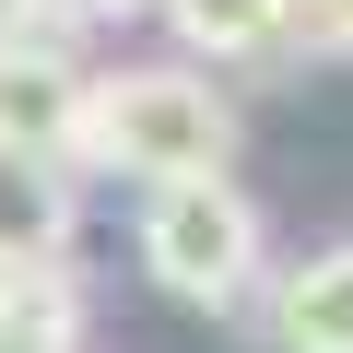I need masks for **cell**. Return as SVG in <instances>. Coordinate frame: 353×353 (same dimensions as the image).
<instances>
[{"label":"cell","mask_w":353,"mask_h":353,"mask_svg":"<svg viewBox=\"0 0 353 353\" xmlns=\"http://www.w3.org/2000/svg\"><path fill=\"white\" fill-rule=\"evenodd\" d=\"M71 165L141 176V189H189V176H224V165H236V106H224V94H212V71H189V59L83 71Z\"/></svg>","instance_id":"cell-1"},{"label":"cell","mask_w":353,"mask_h":353,"mask_svg":"<svg viewBox=\"0 0 353 353\" xmlns=\"http://www.w3.org/2000/svg\"><path fill=\"white\" fill-rule=\"evenodd\" d=\"M259 201L236 176H189V189H153L141 201V271L176 294V306H248L259 294Z\"/></svg>","instance_id":"cell-2"},{"label":"cell","mask_w":353,"mask_h":353,"mask_svg":"<svg viewBox=\"0 0 353 353\" xmlns=\"http://www.w3.org/2000/svg\"><path fill=\"white\" fill-rule=\"evenodd\" d=\"M71 118H83V59H71V48L12 36V48H0V141H12V153H59V165H71Z\"/></svg>","instance_id":"cell-3"},{"label":"cell","mask_w":353,"mask_h":353,"mask_svg":"<svg viewBox=\"0 0 353 353\" xmlns=\"http://www.w3.org/2000/svg\"><path fill=\"white\" fill-rule=\"evenodd\" d=\"M59 259H71V165L0 141V283L12 271H59Z\"/></svg>","instance_id":"cell-4"},{"label":"cell","mask_w":353,"mask_h":353,"mask_svg":"<svg viewBox=\"0 0 353 353\" xmlns=\"http://www.w3.org/2000/svg\"><path fill=\"white\" fill-rule=\"evenodd\" d=\"M271 341L283 353H353V248H318L306 271L271 283Z\"/></svg>","instance_id":"cell-5"},{"label":"cell","mask_w":353,"mask_h":353,"mask_svg":"<svg viewBox=\"0 0 353 353\" xmlns=\"http://www.w3.org/2000/svg\"><path fill=\"white\" fill-rule=\"evenodd\" d=\"M0 353H83L71 271H12V283H0Z\"/></svg>","instance_id":"cell-6"},{"label":"cell","mask_w":353,"mask_h":353,"mask_svg":"<svg viewBox=\"0 0 353 353\" xmlns=\"http://www.w3.org/2000/svg\"><path fill=\"white\" fill-rule=\"evenodd\" d=\"M176 24V48H212V59H271L283 48V0H153Z\"/></svg>","instance_id":"cell-7"},{"label":"cell","mask_w":353,"mask_h":353,"mask_svg":"<svg viewBox=\"0 0 353 353\" xmlns=\"http://www.w3.org/2000/svg\"><path fill=\"white\" fill-rule=\"evenodd\" d=\"M283 36H306V48L353 59V0H283Z\"/></svg>","instance_id":"cell-8"},{"label":"cell","mask_w":353,"mask_h":353,"mask_svg":"<svg viewBox=\"0 0 353 353\" xmlns=\"http://www.w3.org/2000/svg\"><path fill=\"white\" fill-rule=\"evenodd\" d=\"M12 36H36V48H59V12H48V0H0V48H12Z\"/></svg>","instance_id":"cell-9"},{"label":"cell","mask_w":353,"mask_h":353,"mask_svg":"<svg viewBox=\"0 0 353 353\" xmlns=\"http://www.w3.org/2000/svg\"><path fill=\"white\" fill-rule=\"evenodd\" d=\"M59 24H118V12H141V0H48Z\"/></svg>","instance_id":"cell-10"}]
</instances>
